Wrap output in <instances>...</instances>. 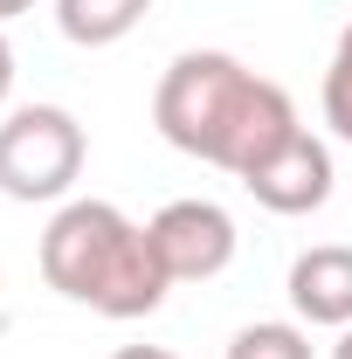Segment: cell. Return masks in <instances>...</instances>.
Returning <instances> with one entry per match:
<instances>
[{
  "label": "cell",
  "mask_w": 352,
  "mask_h": 359,
  "mask_svg": "<svg viewBox=\"0 0 352 359\" xmlns=\"http://www.w3.org/2000/svg\"><path fill=\"white\" fill-rule=\"evenodd\" d=\"M152 125L187 159H208L242 180L297 132V104L283 83L256 76L228 48H187L166 62V76L152 90Z\"/></svg>",
  "instance_id": "cell-1"
},
{
  "label": "cell",
  "mask_w": 352,
  "mask_h": 359,
  "mask_svg": "<svg viewBox=\"0 0 352 359\" xmlns=\"http://www.w3.org/2000/svg\"><path fill=\"white\" fill-rule=\"evenodd\" d=\"M42 283L97 318H152L166 304L173 276L159 263L152 235L111 201H62L42 228Z\"/></svg>",
  "instance_id": "cell-2"
},
{
  "label": "cell",
  "mask_w": 352,
  "mask_h": 359,
  "mask_svg": "<svg viewBox=\"0 0 352 359\" xmlns=\"http://www.w3.org/2000/svg\"><path fill=\"white\" fill-rule=\"evenodd\" d=\"M90 159L76 111L62 104H21L0 118V194L7 201H62Z\"/></svg>",
  "instance_id": "cell-3"
},
{
  "label": "cell",
  "mask_w": 352,
  "mask_h": 359,
  "mask_svg": "<svg viewBox=\"0 0 352 359\" xmlns=\"http://www.w3.org/2000/svg\"><path fill=\"white\" fill-rule=\"evenodd\" d=\"M145 235H152V249H159V263H166L173 283H208V276H221V269L235 263V242H242L235 235V215L221 201H201V194L166 201L145 222Z\"/></svg>",
  "instance_id": "cell-4"
},
{
  "label": "cell",
  "mask_w": 352,
  "mask_h": 359,
  "mask_svg": "<svg viewBox=\"0 0 352 359\" xmlns=\"http://www.w3.org/2000/svg\"><path fill=\"white\" fill-rule=\"evenodd\" d=\"M242 194L256 208H269V215H311V208H325L332 201V145L297 125L263 166L242 173Z\"/></svg>",
  "instance_id": "cell-5"
},
{
  "label": "cell",
  "mask_w": 352,
  "mask_h": 359,
  "mask_svg": "<svg viewBox=\"0 0 352 359\" xmlns=\"http://www.w3.org/2000/svg\"><path fill=\"white\" fill-rule=\"evenodd\" d=\"M290 311L304 325H332L346 332L352 325V242H318L290 263Z\"/></svg>",
  "instance_id": "cell-6"
},
{
  "label": "cell",
  "mask_w": 352,
  "mask_h": 359,
  "mask_svg": "<svg viewBox=\"0 0 352 359\" xmlns=\"http://www.w3.org/2000/svg\"><path fill=\"white\" fill-rule=\"evenodd\" d=\"M145 14H152V0H55V28H62L76 48L125 42Z\"/></svg>",
  "instance_id": "cell-7"
},
{
  "label": "cell",
  "mask_w": 352,
  "mask_h": 359,
  "mask_svg": "<svg viewBox=\"0 0 352 359\" xmlns=\"http://www.w3.org/2000/svg\"><path fill=\"white\" fill-rule=\"evenodd\" d=\"M228 359H311L304 325H283V318H256L228 339Z\"/></svg>",
  "instance_id": "cell-8"
},
{
  "label": "cell",
  "mask_w": 352,
  "mask_h": 359,
  "mask_svg": "<svg viewBox=\"0 0 352 359\" xmlns=\"http://www.w3.org/2000/svg\"><path fill=\"white\" fill-rule=\"evenodd\" d=\"M325 125H332V138L352 145V21L332 48V62H325Z\"/></svg>",
  "instance_id": "cell-9"
},
{
  "label": "cell",
  "mask_w": 352,
  "mask_h": 359,
  "mask_svg": "<svg viewBox=\"0 0 352 359\" xmlns=\"http://www.w3.org/2000/svg\"><path fill=\"white\" fill-rule=\"evenodd\" d=\"M7 97H14V48L0 35V111H7Z\"/></svg>",
  "instance_id": "cell-10"
},
{
  "label": "cell",
  "mask_w": 352,
  "mask_h": 359,
  "mask_svg": "<svg viewBox=\"0 0 352 359\" xmlns=\"http://www.w3.org/2000/svg\"><path fill=\"white\" fill-rule=\"evenodd\" d=\"M111 359H173L166 346H125V353H111Z\"/></svg>",
  "instance_id": "cell-11"
},
{
  "label": "cell",
  "mask_w": 352,
  "mask_h": 359,
  "mask_svg": "<svg viewBox=\"0 0 352 359\" xmlns=\"http://www.w3.org/2000/svg\"><path fill=\"white\" fill-rule=\"evenodd\" d=\"M35 0H0V21H14V14H28Z\"/></svg>",
  "instance_id": "cell-12"
},
{
  "label": "cell",
  "mask_w": 352,
  "mask_h": 359,
  "mask_svg": "<svg viewBox=\"0 0 352 359\" xmlns=\"http://www.w3.org/2000/svg\"><path fill=\"white\" fill-rule=\"evenodd\" d=\"M332 359H352V325L339 332V346H332Z\"/></svg>",
  "instance_id": "cell-13"
}]
</instances>
